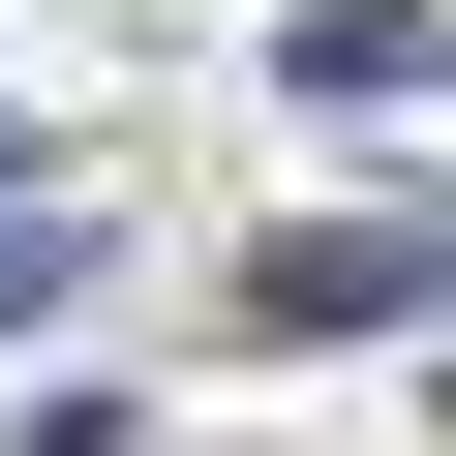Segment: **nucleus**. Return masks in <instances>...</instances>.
I'll return each instance as SVG.
<instances>
[{"instance_id": "obj_2", "label": "nucleus", "mask_w": 456, "mask_h": 456, "mask_svg": "<svg viewBox=\"0 0 456 456\" xmlns=\"http://www.w3.org/2000/svg\"><path fill=\"white\" fill-rule=\"evenodd\" d=\"M0 183H31V122H0Z\"/></svg>"}, {"instance_id": "obj_1", "label": "nucleus", "mask_w": 456, "mask_h": 456, "mask_svg": "<svg viewBox=\"0 0 456 456\" xmlns=\"http://www.w3.org/2000/svg\"><path fill=\"white\" fill-rule=\"evenodd\" d=\"M274 92H305V122H395V92H456V31H426V0H305Z\"/></svg>"}]
</instances>
